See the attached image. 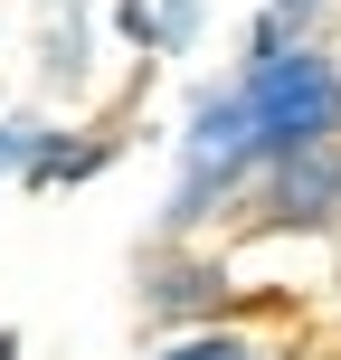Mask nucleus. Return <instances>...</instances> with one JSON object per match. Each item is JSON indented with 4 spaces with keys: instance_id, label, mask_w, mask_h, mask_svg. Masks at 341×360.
<instances>
[{
    "instance_id": "f257e3e1",
    "label": "nucleus",
    "mask_w": 341,
    "mask_h": 360,
    "mask_svg": "<svg viewBox=\"0 0 341 360\" xmlns=\"http://www.w3.org/2000/svg\"><path fill=\"white\" fill-rule=\"evenodd\" d=\"M228 95H237V114H247V152H256V162L341 133V67H332L323 48H304V38L247 57V76H237Z\"/></svg>"
},
{
    "instance_id": "f03ea898",
    "label": "nucleus",
    "mask_w": 341,
    "mask_h": 360,
    "mask_svg": "<svg viewBox=\"0 0 341 360\" xmlns=\"http://www.w3.org/2000/svg\"><path fill=\"white\" fill-rule=\"evenodd\" d=\"M247 162H256V152H247V114H237V95H209L199 124H190V143H180V190H171V209H162V237L199 228V218L247 180Z\"/></svg>"
},
{
    "instance_id": "7ed1b4c3",
    "label": "nucleus",
    "mask_w": 341,
    "mask_h": 360,
    "mask_svg": "<svg viewBox=\"0 0 341 360\" xmlns=\"http://www.w3.org/2000/svg\"><path fill=\"white\" fill-rule=\"evenodd\" d=\"M332 218H341V133H332V143H294V152H275L266 228H332Z\"/></svg>"
},
{
    "instance_id": "20e7f679",
    "label": "nucleus",
    "mask_w": 341,
    "mask_h": 360,
    "mask_svg": "<svg viewBox=\"0 0 341 360\" xmlns=\"http://www.w3.org/2000/svg\"><path fill=\"white\" fill-rule=\"evenodd\" d=\"M105 162H114V143H67V133H38L29 162H19V180H29V190H57V180H95Z\"/></svg>"
},
{
    "instance_id": "39448f33",
    "label": "nucleus",
    "mask_w": 341,
    "mask_h": 360,
    "mask_svg": "<svg viewBox=\"0 0 341 360\" xmlns=\"http://www.w3.org/2000/svg\"><path fill=\"white\" fill-rule=\"evenodd\" d=\"M180 304H218V266H180L171 285H152V313H180Z\"/></svg>"
},
{
    "instance_id": "423d86ee",
    "label": "nucleus",
    "mask_w": 341,
    "mask_h": 360,
    "mask_svg": "<svg viewBox=\"0 0 341 360\" xmlns=\"http://www.w3.org/2000/svg\"><path fill=\"white\" fill-rule=\"evenodd\" d=\"M152 360H256V342H237V332H190V342H171Z\"/></svg>"
},
{
    "instance_id": "0eeeda50",
    "label": "nucleus",
    "mask_w": 341,
    "mask_h": 360,
    "mask_svg": "<svg viewBox=\"0 0 341 360\" xmlns=\"http://www.w3.org/2000/svg\"><path fill=\"white\" fill-rule=\"evenodd\" d=\"M152 38L162 48H199V0H152Z\"/></svg>"
},
{
    "instance_id": "6e6552de",
    "label": "nucleus",
    "mask_w": 341,
    "mask_h": 360,
    "mask_svg": "<svg viewBox=\"0 0 341 360\" xmlns=\"http://www.w3.org/2000/svg\"><path fill=\"white\" fill-rule=\"evenodd\" d=\"M114 29H124L133 48H162V38H152V0H114Z\"/></svg>"
},
{
    "instance_id": "1a4fd4ad",
    "label": "nucleus",
    "mask_w": 341,
    "mask_h": 360,
    "mask_svg": "<svg viewBox=\"0 0 341 360\" xmlns=\"http://www.w3.org/2000/svg\"><path fill=\"white\" fill-rule=\"evenodd\" d=\"M29 143H38V124H0V171L29 162Z\"/></svg>"
},
{
    "instance_id": "9d476101",
    "label": "nucleus",
    "mask_w": 341,
    "mask_h": 360,
    "mask_svg": "<svg viewBox=\"0 0 341 360\" xmlns=\"http://www.w3.org/2000/svg\"><path fill=\"white\" fill-rule=\"evenodd\" d=\"M313 10H323V0H275V19H285V29H294V38H304V29H313Z\"/></svg>"
},
{
    "instance_id": "9b49d317",
    "label": "nucleus",
    "mask_w": 341,
    "mask_h": 360,
    "mask_svg": "<svg viewBox=\"0 0 341 360\" xmlns=\"http://www.w3.org/2000/svg\"><path fill=\"white\" fill-rule=\"evenodd\" d=\"M0 360H19V332H0Z\"/></svg>"
}]
</instances>
